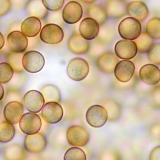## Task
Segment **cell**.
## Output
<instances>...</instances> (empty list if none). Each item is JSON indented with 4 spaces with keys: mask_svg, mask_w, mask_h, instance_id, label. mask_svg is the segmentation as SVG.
I'll return each instance as SVG.
<instances>
[{
    "mask_svg": "<svg viewBox=\"0 0 160 160\" xmlns=\"http://www.w3.org/2000/svg\"><path fill=\"white\" fill-rule=\"evenodd\" d=\"M119 34L124 40L133 41L141 33L142 27L139 21L132 17H127L121 21L118 28Z\"/></svg>",
    "mask_w": 160,
    "mask_h": 160,
    "instance_id": "1",
    "label": "cell"
},
{
    "mask_svg": "<svg viewBox=\"0 0 160 160\" xmlns=\"http://www.w3.org/2000/svg\"><path fill=\"white\" fill-rule=\"evenodd\" d=\"M68 76L72 80L80 81L85 79L89 72V65L87 61L80 58L72 59L67 68Z\"/></svg>",
    "mask_w": 160,
    "mask_h": 160,
    "instance_id": "2",
    "label": "cell"
},
{
    "mask_svg": "<svg viewBox=\"0 0 160 160\" xmlns=\"http://www.w3.org/2000/svg\"><path fill=\"white\" fill-rule=\"evenodd\" d=\"M45 60L42 54L35 50L28 51L23 55V68L31 73L39 72L44 66Z\"/></svg>",
    "mask_w": 160,
    "mask_h": 160,
    "instance_id": "3",
    "label": "cell"
},
{
    "mask_svg": "<svg viewBox=\"0 0 160 160\" xmlns=\"http://www.w3.org/2000/svg\"><path fill=\"white\" fill-rule=\"evenodd\" d=\"M63 38V30L60 26L57 24H47L40 31V39L45 43L58 44L62 42Z\"/></svg>",
    "mask_w": 160,
    "mask_h": 160,
    "instance_id": "4",
    "label": "cell"
},
{
    "mask_svg": "<svg viewBox=\"0 0 160 160\" xmlns=\"http://www.w3.org/2000/svg\"><path fill=\"white\" fill-rule=\"evenodd\" d=\"M66 138L72 146L83 147L89 141L90 134L88 130L83 126L72 125L67 130Z\"/></svg>",
    "mask_w": 160,
    "mask_h": 160,
    "instance_id": "5",
    "label": "cell"
},
{
    "mask_svg": "<svg viewBox=\"0 0 160 160\" xmlns=\"http://www.w3.org/2000/svg\"><path fill=\"white\" fill-rule=\"evenodd\" d=\"M86 118L88 123L96 128L102 127L108 119L106 109L100 105H93L89 108Z\"/></svg>",
    "mask_w": 160,
    "mask_h": 160,
    "instance_id": "6",
    "label": "cell"
},
{
    "mask_svg": "<svg viewBox=\"0 0 160 160\" xmlns=\"http://www.w3.org/2000/svg\"><path fill=\"white\" fill-rule=\"evenodd\" d=\"M22 132L27 135L38 132L42 126V121L39 115L35 113H27L23 115L19 122Z\"/></svg>",
    "mask_w": 160,
    "mask_h": 160,
    "instance_id": "7",
    "label": "cell"
},
{
    "mask_svg": "<svg viewBox=\"0 0 160 160\" xmlns=\"http://www.w3.org/2000/svg\"><path fill=\"white\" fill-rule=\"evenodd\" d=\"M43 119L49 124L59 122L63 116L62 107L57 102H48L44 105L41 112Z\"/></svg>",
    "mask_w": 160,
    "mask_h": 160,
    "instance_id": "8",
    "label": "cell"
},
{
    "mask_svg": "<svg viewBox=\"0 0 160 160\" xmlns=\"http://www.w3.org/2000/svg\"><path fill=\"white\" fill-rule=\"evenodd\" d=\"M47 140L45 136L41 132L28 135L24 139V147L29 152L39 153L42 152L47 147Z\"/></svg>",
    "mask_w": 160,
    "mask_h": 160,
    "instance_id": "9",
    "label": "cell"
},
{
    "mask_svg": "<svg viewBox=\"0 0 160 160\" xmlns=\"http://www.w3.org/2000/svg\"><path fill=\"white\" fill-rule=\"evenodd\" d=\"M23 101L27 110L33 113H39L45 102L42 93L34 90L26 92L23 97Z\"/></svg>",
    "mask_w": 160,
    "mask_h": 160,
    "instance_id": "10",
    "label": "cell"
},
{
    "mask_svg": "<svg viewBox=\"0 0 160 160\" xmlns=\"http://www.w3.org/2000/svg\"><path fill=\"white\" fill-rule=\"evenodd\" d=\"M115 54L122 60H131L138 53V48L134 41L122 40L117 42L115 46Z\"/></svg>",
    "mask_w": 160,
    "mask_h": 160,
    "instance_id": "11",
    "label": "cell"
},
{
    "mask_svg": "<svg viewBox=\"0 0 160 160\" xmlns=\"http://www.w3.org/2000/svg\"><path fill=\"white\" fill-rule=\"evenodd\" d=\"M83 11L82 6L79 2L71 1L63 8L62 17L63 21L68 24H74L82 18Z\"/></svg>",
    "mask_w": 160,
    "mask_h": 160,
    "instance_id": "12",
    "label": "cell"
},
{
    "mask_svg": "<svg viewBox=\"0 0 160 160\" xmlns=\"http://www.w3.org/2000/svg\"><path fill=\"white\" fill-rule=\"evenodd\" d=\"M135 65L133 62L129 60H124L118 62L114 72L115 77L122 83L129 82L135 72Z\"/></svg>",
    "mask_w": 160,
    "mask_h": 160,
    "instance_id": "13",
    "label": "cell"
},
{
    "mask_svg": "<svg viewBox=\"0 0 160 160\" xmlns=\"http://www.w3.org/2000/svg\"><path fill=\"white\" fill-rule=\"evenodd\" d=\"M119 61L115 53L107 51L101 54L96 61V65L98 70L102 72L112 74L117 63Z\"/></svg>",
    "mask_w": 160,
    "mask_h": 160,
    "instance_id": "14",
    "label": "cell"
},
{
    "mask_svg": "<svg viewBox=\"0 0 160 160\" xmlns=\"http://www.w3.org/2000/svg\"><path fill=\"white\" fill-rule=\"evenodd\" d=\"M8 46L13 52L24 53L28 47V38L19 31H14L8 34L7 38Z\"/></svg>",
    "mask_w": 160,
    "mask_h": 160,
    "instance_id": "15",
    "label": "cell"
},
{
    "mask_svg": "<svg viewBox=\"0 0 160 160\" xmlns=\"http://www.w3.org/2000/svg\"><path fill=\"white\" fill-rule=\"evenodd\" d=\"M24 111V106L20 102L12 101L6 104L4 107L3 116L7 121L17 124L19 122Z\"/></svg>",
    "mask_w": 160,
    "mask_h": 160,
    "instance_id": "16",
    "label": "cell"
},
{
    "mask_svg": "<svg viewBox=\"0 0 160 160\" xmlns=\"http://www.w3.org/2000/svg\"><path fill=\"white\" fill-rule=\"evenodd\" d=\"M81 36L86 40L90 41L96 38L100 31V25L91 18H86L80 23L79 28Z\"/></svg>",
    "mask_w": 160,
    "mask_h": 160,
    "instance_id": "17",
    "label": "cell"
},
{
    "mask_svg": "<svg viewBox=\"0 0 160 160\" xmlns=\"http://www.w3.org/2000/svg\"><path fill=\"white\" fill-rule=\"evenodd\" d=\"M139 75L144 83L149 85H155L160 81V69L155 64H145L140 68Z\"/></svg>",
    "mask_w": 160,
    "mask_h": 160,
    "instance_id": "18",
    "label": "cell"
},
{
    "mask_svg": "<svg viewBox=\"0 0 160 160\" xmlns=\"http://www.w3.org/2000/svg\"><path fill=\"white\" fill-rule=\"evenodd\" d=\"M68 46L71 52L76 55L86 54L89 50L90 42L83 38L80 33H75L69 39Z\"/></svg>",
    "mask_w": 160,
    "mask_h": 160,
    "instance_id": "19",
    "label": "cell"
},
{
    "mask_svg": "<svg viewBox=\"0 0 160 160\" xmlns=\"http://www.w3.org/2000/svg\"><path fill=\"white\" fill-rule=\"evenodd\" d=\"M41 29L42 22L41 20L34 17L28 18L21 24V32L29 38L38 35Z\"/></svg>",
    "mask_w": 160,
    "mask_h": 160,
    "instance_id": "20",
    "label": "cell"
},
{
    "mask_svg": "<svg viewBox=\"0 0 160 160\" xmlns=\"http://www.w3.org/2000/svg\"><path fill=\"white\" fill-rule=\"evenodd\" d=\"M127 12L131 16L138 21L145 20L149 14L148 9L146 4L140 1L130 2L127 7Z\"/></svg>",
    "mask_w": 160,
    "mask_h": 160,
    "instance_id": "21",
    "label": "cell"
},
{
    "mask_svg": "<svg viewBox=\"0 0 160 160\" xmlns=\"http://www.w3.org/2000/svg\"><path fill=\"white\" fill-rule=\"evenodd\" d=\"M127 5L122 0H109L106 5L108 16L112 18H119L127 13Z\"/></svg>",
    "mask_w": 160,
    "mask_h": 160,
    "instance_id": "22",
    "label": "cell"
},
{
    "mask_svg": "<svg viewBox=\"0 0 160 160\" xmlns=\"http://www.w3.org/2000/svg\"><path fill=\"white\" fill-rule=\"evenodd\" d=\"M26 11L30 17H34L40 19L46 17L48 13L42 0H29L26 5Z\"/></svg>",
    "mask_w": 160,
    "mask_h": 160,
    "instance_id": "23",
    "label": "cell"
},
{
    "mask_svg": "<svg viewBox=\"0 0 160 160\" xmlns=\"http://www.w3.org/2000/svg\"><path fill=\"white\" fill-rule=\"evenodd\" d=\"M3 157L5 160H24L27 157V154L21 145L14 143L4 148Z\"/></svg>",
    "mask_w": 160,
    "mask_h": 160,
    "instance_id": "24",
    "label": "cell"
},
{
    "mask_svg": "<svg viewBox=\"0 0 160 160\" xmlns=\"http://www.w3.org/2000/svg\"><path fill=\"white\" fill-rule=\"evenodd\" d=\"M40 92L42 94L45 102H60L61 95L58 88L53 84L44 85L41 89Z\"/></svg>",
    "mask_w": 160,
    "mask_h": 160,
    "instance_id": "25",
    "label": "cell"
},
{
    "mask_svg": "<svg viewBox=\"0 0 160 160\" xmlns=\"http://www.w3.org/2000/svg\"><path fill=\"white\" fill-rule=\"evenodd\" d=\"M16 134L13 123L4 121L0 122V143H8L12 140Z\"/></svg>",
    "mask_w": 160,
    "mask_h": 160,
    "instance_id": "26",
    "label": "cell"
},
{
    "mask_svg": "<svg viewBox=\"0 0 160 160\" xmlns=\"http://www.w3.org/2000/svg\"><path fill=\"white\" fill-rule=\"evenodd\" d=\"M87 14L89 18L96 20L98 24L102 25L108 18L105 9L98 4H92L89 6L87 11Z\"/></svg>",
    "mask_w": 160,
    "mask_h": 160,
    "instance_id": "27",
    "label": "cell"
},
{
    "mask_svg": "<svg viewBox=\"0 0 160 160\" xmlns=\"http://www.w3.org/2000/svg\"><path fill=\"white\" fill-rule=\"evenodd\" d=\"M23 55V53H16L13 51L8 54L7 57V62L12 66L14 72L19 73L24 72L25 69L22 64Z\"/></svg>",
    "mask_w": 160,
    "mask_h": 160,
    "instance_id": "28",
    "label": "cell"
},
{
    "mask_svg": "<svg viewBox=\"0 0 160 160\" xmlns=\"http://www.w3.org/2000/svg\"><path fill=\"white\" fill-rule=\"evenodd\" d=\"M134 42L137 46L138 52L140 53H148L150 48L153 44L152 38L145 32L140 33Z\"/></svg>",
    "mask_w": 160,
    "mask_h": 160,
    "instance_id": "29",
    "label": "cell"
},
{
    "mask_svg": "<svg viewBox=\"0 0 160 160\" xmlns=\"http://www.w3.org/2000/svg\"><path fill=\"white\" fill-rule=\"evenodd\" d=\"M146 31L152 39H160V18L155 17L150 19L146 26Z\"/></svg>",
    "mask_w": 160,
    "mask_h": 160,
    "instance_id": "30",
    "label": "cell"
},
{
    "mask_svg": "<svg viewBox=\"0 0 160 160\" xmlns=\"http://www.w3.org/2000/svg\"><path fill=\"white\" fill-rule=\"evenodd\" d=\"M13 75V70L8 62L0 63V83L4 84L10 82Z\"/></svg>",
    "mask_w": 160,
    "mask_h": 160,
    "instance_id": "31",
    "label": "cell"
},
{
    "mask_svg": "<svg viewBox=\"0 0 160 160\" xmlns=\"http://www.w3.org/2000/svg\"><path fill=\"white\" fill-rule=\"evenodd\" d=\"M64 160H86V153L78 147H72L67 150L64 154Z\"/></svg>",
    "mask_w": 160,
    "mask_h": 160,
    "instance_id": "32",
    "label": "cell"
},
{
    "mask_svg": "<svg viewBox=\"0 0 160 160\" xmlns=\"http://www.w3.org/2000/svg\"><path fill=\"white\" fill-rule=\"evenodd\" d=\"M148 59L151 62L156 65L160 64V43H156L151 46L148 52Z\"/></svg>",
    "mask_w": 160,
    "mask_h": 160,
    "instance_id": "33",
    "label": "cell"
},
{
    "mask_svg": "<svg viewBox=\"0 0 160 160\" xmlns=\"http://www.w3.org/2000/svg\"><path fill=\"white\" fill-rule=\"evenodd\" d=\"M43 4L48 11L58 12L62 9L64 0H42Z\"/></svg>",
    "mask_w": 160,
    "mask_h": 160,
    "instance_id": "34",
    "label": "cell"
},
{
    "mask_svg": "<svg viewBox=\"0 0 160 160\" xmlns=\"http://www.w3.org/2000/svg\"><path fill=\"white\" fill-rule=\"evenodd\" d=\"M12 8L11 0H0V17L7 14Z\"/></svg>",
    "mask_w": 160,
    "mask_h": 160,
    "instance_id": "35",
    "label": "cell"
},
{
    "mask_svg": "<svg viewBox=\"0 0 160 160\" xmlns=\"http://www.w3.org/2000/svg\"><path fill=\"white\" fill-rule=\"evenodd\" d=\"M40 38L38 35L35 37H31L30 38L29 40L28 39V47L27 49H32V48H35L39 44L40 42Z\"/></svg>",
    "mask_w": 160,
    "mask_h": 160,
    "instance_id": "36",
    "label": "cell"
},
{
    "mask_svg": "<svg viewBox=\"0 0 160 160\" xmlns=\"http://www.w3.org/2000/svg\"><path fill=\"white\" fill-rule=\"evenodd\" d=\"M150 160H160V146L156 147L152 151L150 155Z\"/></svg>",
    "mask_w": 160,
    "mask_h": 160,
    "instance_id": "37",
    "label": "cell"
},
{
    "mask_svg": "<svg viewBox=\"0 0 160 160\" xmlns=\"http://www.w3.org/2000/svg\"><path fill=\"white\" fill-rule=\"evenodd\" d=\"M5 44V39L3 34L0 32V50L2 49Z\"/></svg>",
    "mask_w": 160,
    "mask_h": 160,
    "instance_id": "38",
    "label": "cell"
},
{
    "mask_svg": "<svg viewBox=\"0 0 160 160\" xmlns=\"http://www.w3.org/2000/svg\"><path fill=\"white\" fill-rule=\"evenodd\" d=\"M4 95V89L3 86L2 85L1 83H0V101L3 99Z\"/></svg>",
    "mask_w": 160,
    "mask_h": 160,
    "instance_id": "39",
    "label": "cell"
},
{
    "mask_svg": "<svg viewBox=\"0 0 160 160\" xmlns=\"http://www.w3.org/2000/svg\"><path fill=\"white\" fill-rule=\"evenodd\" d=\"M81 1L83 2H85V3H92L96 1V0H81Z\"/></svg>",
    "mask_w": 160,
    "mask_h": 160,
    "instance_id": "40",
    "label": "cell"
},
{
    "mask_svg": "<svg viewBox=\"0 0 160 160\" xmlns=\"http://www.w3.org/2000/svg\"></svg>",
    "mask_w": 160,
    "mask_h": 160,
    "instance_id": "41",
    "label": "cell"
}]
</instances>
